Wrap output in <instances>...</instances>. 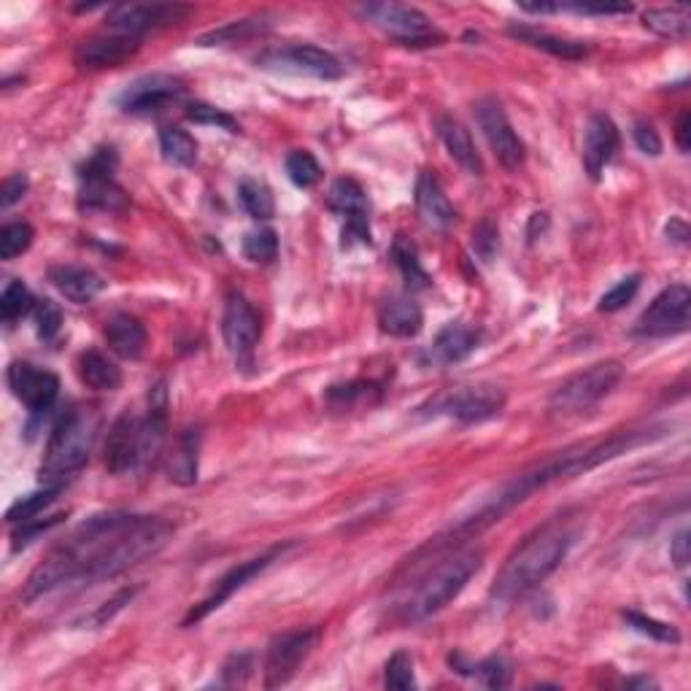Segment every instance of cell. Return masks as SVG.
Returning a JSON list of instances; mask_svg holds the SVG:
<instances>
[{
    "mask_svg": "<svg viewBox=\"0 0 691 691\" xmlns=\"http://www.w3.org/2000/svg\"><path fill=\"white\" fill-rule=\"evenodd\" d=\"M689 530H681L676 535V541L670 543V556L676 562V567H687L691 559V541H689Z\"/></svg>",
    "mask_w": 691,
    "mask_h": 691,
    "instance_id": "6f0895ef",
    "label": "cell"
},
{
    "mask_svg": "<svg viewBox=\"0 0 691 691\" xmlns=\"http://www.w3.org/2000/svg\"><path fill=\"white\" fill-rule=\"evenodd\" d=\"M691 311V292L687 284H673L662 289L654 300L649 303L643 313L634 322L632 333L638 338H667L678 335L689 328Z\"/></svg>",
    "mask_w": 691,
    "mask_h": 691,
    "instance_id": "30bf717a",
    "label": "cell"
},
{
    "mask_svg": "<svg viewBox=\"0 0 691 691\" xmlns=\"http://www.w3.org/2000/svg\"><path fill=\"white\" fill-rule=\"evenodd\" d=\"M632 138L638 144V149L649 157H659L662 155V138L659 131L654 127V122L649 120H634L632 125Z\"/></svg>",
    "mask_w": 691,
    "mask_h": 691,
    "instance_id": "f5cc1de1",
    "label": "cell"
},
{
    "mask_svg": "<svg viewBox=\"0 0 691 691\" xmlns=\"http://www.w3.org/2000/svg\"><path fill=\"white\" fill-rule=\"evenodd\" d=\"M317 629H292L271 640L266 654V687L279 689L297 676L303 662L311 656L317 645Z\"/></svg>",
    "mask_w": 691,
    "mask_h": 691,
    "instance_id": "4fadbf2b",
    "label": "cell"
},
{
    "mask_svg": "<svg viewBox=\"0 0 691 691\" xmlns=\"http://www.w3.org/2000/svg\"><path fill=\"white\" fill-rule=\"evenodd\" d=\"M60 489L63 486H44L41 492H33V494H27V497L16 499V503L9 508V514H5L9 525H22V521L38 519V516H41L44 510H47L49 505L58 499Z\"/></svg>",
    "mask_w": 691,
    "mask_h": 691,
    "instance_id": "f35d334b",
    "label": "cell"
},
{
    "mask_svg": "<svg viewBox=\"0 0 691 691\" xmlns=\"http://www.w3.org/2000/svg\"><path fill=\"white\" fill-rule=\"evenodd\" d=\"M222 338L238 365H249L255 359V348L262 338V322L260 313L240 292H230L224 300Z\"/></svg>",
    "mask_w": 691,
    "mask_h": 691,
    "instance_id": "8fae6325",
    "label": "cell"
},
{
    "mask_svg": "<svg viewBox=\"0 0 691 691\" xmlns=\"http://www.w3.org/2000/svg\"><path fill=\"white\" fill-rule=\"evenodd\" d=\"M224 676V683H230V687H235V683H244L246 678L251 676V654H233L227 659V665H224L222 670Z\"/></svg>",
    "mask_w": 691,
    "mask_h": 691,
    "instance_id": "11a10c76",
    "label": "cell"
},
{
    "mask_svg": "<svg viewBox=\"0 0 691 691\" xmlns=\"http://www.w3.org/2000/svg\"><path fill=\"white\" fill-rule=\"evenodd\" d=\"M36 308V297L30 295V289H27L22 281H9L3 289V295H0V317H3L5 324H14L16 319L27 317V313Z\"/></svg>",
    "mask_w": 691,
    "mask_h": 691,
    "instance_id": "ab89813d",
    "label": "cell"
},
{
    "mask_svg": "<svg viewBox=\"0 0 691 691\" xmlns=\"http://www.w3.org/2000/svg\"><path fill=\"white\" fill-rule=\"evenodd\" d=\"M452 667L462 676L479 678V683H484L486 689H505L510 683V665L503 656H489V659L479 662V665H462L459 654H452Z\"/></svg>",
    "mask_w": 691,
    "mask_h": 691,
    "instance_id": "d590c367",
    "label": "cell"
},
{
    "mask_svg": "<svg viewBox=\"0 0 691 691\" xmlns=\"http://www.w3.org/2000/svg\"><path fill=\"white\" fill-rule=\"evenodd\" d=\"M505 392L494 384H470L446 390L430 403V414L448 416L462 424H479L503 414Z\"/></svg>",
    "mask_w": 691,
    "mask_h": 691,
    "instance_id": "9c48e42d",
    "label": "cell"
},
{
    "mask_svg": "<svg viewBox=\"0 0 691 691\" xmlns=\"http://www.w3.org/2000/svg\"><path fill=\"white\" fill-rule=\"evenodd\" d=\"M27 187H30V182H27L25 173H14V176L5 178L3 189H0V208L9 211L11 206L20 203V200L27 195Z\"/></svg>",
    "mask_w": 691,
    "mask_h": 691,
    "instance_id": "db71d44e",
    "label": "cell"
},
{
    "mask_svg": "<svg viewBox=\"0 0 691 691\" xmlns=\"http://www.w3.org/2000/svg\"><path fill=\"white\" fill-rule=\"evenodd\" d=\"M330 208L338 217L346 219L344 224V249H351V244H370V203L365 189L354 178H338L330 187Z\"/></svg>",
    "mask_w": 691,
    "mask_h": 691,
    "instance_id": "e0dca14e",
    "label": "cell"
},
{
    "mask_svg": "<svg viewBox=\"0 0 691 691\" xmlns=\"http://www.w3.org/2000/svg\"><path fill=\"white\" fill-rule=\"evenodd\" d=\"M473 249L484 262H492L499 251V227L492 217H484L473 227Z\"/></svg>",
    "mask_w": 691,
    "mask_h": 691,
    "instance_id": "681fc988",
    "label": "cell"
},
{
    "mask_svg": "<svg viewBox=\"0 0 691 691\" xmlns=\"http://www.w3.org/2000/svg\"><path fill=\"white\" fill-rule=\"evenodd\" d=\"M187 14V5H114V9L106 14V25H109V30L144 41V36L149 30L176 25V22H182Z\"/></svg>",
    "mask_w": 691,
    "mask_h": 691,
    "instance_id": "2e32d148",
    "label": "cell"
},
{
    "mask_svg": "<svg viewBox=\"0 0 691 691\" xmlns=\"http://www.w3.org/2000/svg\"><path fill=\"white\" fill-rule=\"evenodd\" d=\"M481 565H484V552L481 548H462V552L446 556L403 600L400 619L408 624H419L430 619V616L441 614L452 600H457L462 594V589L481 570Z\"/></svg>",
    "mask_w": 691,
    "mask_h": 691,
    "instance_id": "5b68a950",
    "label": "cell"
},
{
    "mask_svg": "<svg viewBox=\"0 0 691 691\" xmlns=\"http://www.w3.org/2000/svg\"><path fill=\"white\" fill-rule=\"evenodd\" d=\"M257 69L273 73H289V76H311L322 82H333L346 73L344 63L333 52L313 44H286L279 49H266L257 54Z\"/></svg>",
    "mask_w": 691,
    "mask_h": 691,
    "instance_id": "ba28073f",
    "label": "cell"
},
{
    "mask_svg": "<svg viewBox=\"0 0 691 691\" xmlns=\"http://www.w3.org/2000/svg\"><path fill=\"white\" fill-rule=\"evenodd\" d=\"M476 348H479V330L465 322H448L432 341L430 357L437 365H454L468 359Z\"/></svg>",
    "mask_w": 691,
    "mask_h": 691,
    "instance_id": "484cf974",
    "label": "cell"
},
{
    "mask_svg": "<svg viewBox=\"0 0 691 691\" xmlns=\"http://www.w3.org/2000/svg\"><path fill=\"white\" fill-rule=\"evenodd\" d=\"M5 379H9V386L16 400L30 414H47L60 395L58 375L33 362H11Z\"/></svg>",
    "mask_w": 691,
    "mask_h": 691,
    "instance_id": "9a60e30c",
    "label": "cell"
},
{
    "mask_svg": "<svg viewBox=\"0 0 691 691\" xmlns=\"http://www.w3.org/2000/svg\"><path fill=\"white\" fill-rule=\"evenodd\" d=\"M268 27H271V22L266 20V16H251V20H235L230 22V25L219 27V30H211L206 33L203 38H200V47H222V44H238V41H246V38L251 36H260V33H266Z\"/></svg>",
    "mask_w": 691,
    "mask_h": 691,
    "instance_id": "8d00e7d4",
    "label": "cell"
},
{
    "mask_svg": "<svg viewBox=\"0 0 691 691\" xmlns=\"http://www.w3.org/2000/svg\"><path fill=\"white\" fill-rule=\"evenodd\" d=\"M106 344L122 359H138L146 348V330L131 313H116L106 322Z\"/></svg>",
    "mask_w": 691,
    "mask_h": 691,
    "instance_id": "f1b7e54d",
    "label": "cell"
},
{
    "mask_svg": "<svg viewBox=\"0 0 691 691\" xmlns=\"http://www.w3.org/2000/svg\"><path fill=\"white\" fill-rule=\"evenodd\" d=\"M359 14L403 47H437V44H443V33H437L430 16L414 9V5L368 3L359 5Z\"/></svg>",
    "mask_w": 691,
    "mask_h": 691,
    "instance_id": "52a82bcc",
    "label": "cell"
},
{
    "mask_svg": "<svg viewBox=\"0 0 691 691\" xmlns=\"http://www.w3.org/2000/svg\"><path fill=\"white\" fill-rule=\"evenodd\" d=\"M381 384L375 381H348V384H335L330 386L324 403L333 414H348L359 411V408H373L381 403Z\"/></svg>",
    "mask_w": 691,
    "mask_h": 691,
    "instance_id": "4dcf8cb0",
    "label": "cell"
},
{
    "mask_svg": "<svg viewBox=\"0 0 691 691\" xmlns=\"http://www.w3.org/2000/svg\"><path fill=\"white\" fill-rule=\"evenodd\" d=\"M621 619L627 621L629 627L634 629V632L649 634V638L656 640V643H667V645L681 643V632H678V629L673 627V624L656 621V619H651V616L638 614V610H624Z\"/></svg>",
    "mask_w": 691,
    "mask_h": 691,
    "instance_id": "7bdbcfd3",
    "label": "cell"
},
{
    "mask_svg": "<svg viewBox=\"0 0 691 691\" xmlns=\"http://www.w3.org/2000/svg\"><path fill=\"white\" fill-rule=\"evenodd\" d=\"M621 375L624 368L616 359L589 365L587 370L570 375V379L556 386L552 400H548V408L556 416H576L589 411V408L597 406L600 400H605L619 386Z\"/></svg>",
    "mask_w": 691,
    "mask_h": 691,
    "instance_id": "8992f818",
    "label": "cell"
},
{
    "mask_svg": "<svg viewBox=\"0 0 691 691\" xmlns=\"http://www.w3.org/2000/svg\"><path fill=\"white\" fill-rule=\"evenodd\" d=\"M384 683H386V689H397V691L416 689L414 659L406 654V651H397V654L390 656V662H386Z\"/></svg>",
    "mask_w": 691,
    "mask_h": 691,
    "instance_id": "f6af8a7d",
    "label": "cell"
},
{
    "mask_svg": "<svg viewBox=\"0 0 691 691\" xmlns=\"http://www.w3.org/2000/svg\"><path fill=\"white\" fill-rule=\"evenodd\" d=\"M476 120H479V127L484 131V136L489 140V146H492L494 157L499 160V165H503L505 171H519L527 160L525 140L516 136L503 103L494 98L479 100V106H476Z\"/></svg>",
    "mask_w": 691,
    "mask_h": 691,
    "instance_id": "5bb4252c",
    "label": "cell"
},
{
    "mask_svg": "<svg viewBox=\"0 0 691 691\" xmlns=\"http://www.w3.org/2000/svg\"><path fill=\"white\" fill-rule=\"evenodd\" d=\"M619 127L610 116L605 114H592L587 122V131H583V171L592 182H600L605 173V168L610 165V160L619 151Z\"/></svg>",
    "mask_w": 691,
    "mask_h": 691,
    "instance_id": "44dd1931",
    "label": "cell"
},
{
    "mask_svg": "<svg viewBox=\"0 0 691 691\" xmlns=\"http://www.w3.org/2000/svg\"><path fill=\"white\" fill-rule=\"evenodd\" d=\"M49 281H52L54 289H58L65 300L78 303V306L92 303L95 297L103 292V279L82 266H54L52 271H49Z\"/></svg>",
    "mask_w": 691,
    "mask_h": 691,
    "instance_id": "4316f807",
    "label": "cell"
},
{
    "mask_svg": "<svg viewBox=\"0 0 691 691\" xmlns=\"http://www.w3.org/2000/svg\"><path fill=\"white\" fill-rule=\"evenodd\" d=\"M435 127L443 146H446L448 157H452L465 173H470V176H484V160H481L479 149H476V140L470 136L468 127L459 120H454V116H437Z\"/></svg>",
    "mask_w": 691,
    "mask_h": 691,
    "instance_id": "603a6c76",
    "label": "cell"
},
{
    "mask_svg": "<svg viewBox=\"0 0 691 691\" xmlns=\"http://www.w3.org/2000/svg\"><path fill=\"white\" fill-rule=\"evenodd\" d=\"M392 260H395V266L400 268L403 281H406L408 289L419 292L430 286V273L421 268L419 251H416V246L406 238V235H397L395 244H392Z\"/></svg>",
    "mask_w": 691,
    "mask_h": 691,
    "instance_id": "836d02e7",
    "label": "cell"
},
{
    "mask_svg": "<svg viewBox=\"0 0 691 691\" xmlns=\"http://www.w3.org/2000/svg\"><path fill=\"white\" fill-rule=\"evenodd\" d=\"M133 594H136V592H133V589H125V592L116 594V597L111 600V603L100 605L98 614L92 616V624H106V621H111V616H114L116 610H122V608H125V603H131Z\"/></svg>",
    "mask_w": 691,
    "mask_h": 691,
    "instance_id": "9f6ffc18",
    "label": "cell"
},
{
    "mask_svg": "<svg viewBox=\"0 0 691 691\" xmlns=\"http://www.w3.org/2000/svg\"><path fill=\"white\" fill-rule=\"evenodd\" d=\"M184 98V84L168 73L140 76L120 95V109L125 114H157Z\"/></svg>",
    "mask_w": 691,
    "mask_h": 691,
    "instance_id": "ac0fdd59",
    "label": "cell"
},
{
    "mask_svg": "<svg viewBox=\"0 0 691 691\" xmlns=\"http://www.w3.org/2000/svg\"><path fill=\"white\" fill-rule=\"evenodd\" d=\"M238 203L257 222H266L276 213V200H273V193L260 182H244L238 187Z\"/></svg>",
    "mask_w": 691,
    "mask_h": 691,
    "instance_id": "74e56055",
    "label": "cell"
},
{
    "mask_svg": "<svg viewBox=\"0 0 691 691\" xmlns=\"http://www.w3.org/2000/svg\"><path fill=\"white\" fill-rule=\"evenodd\" d=\"M171 532L173 527L160 516L125 510L92 516L44 556L22 589V603L30 605L63 589H84L122 576L160 552Z\"/></svg>",
    "mask_w": 691,
    "mask_h": 691,
    "instance_id": "6da1fadb",
    "label": "cell"
},
{
    "mask_svg": "<svg viewBox=\"0 0 691 691\" xmlns=\"http://www.w3.org/2000/svg\"><path fill=\"white\" fill-rule=\"evenodd\" d=\"M643 25L656 36L683 41V38H689L691 30V11L678 9V5H673V9H649L643 14Z\"/></svg>",
    "mask_w": 691,
    "mask_h": 691,
    "instance_id": "d6a6232c",
    "label": "cell"
},
{
    "mask_svg": "<svg viewBox=\"0 0 691 691\" xmlns=\"http://www.w3.org/2000/svg\"><path fill=\"white\" fill-rule=\"evenodd\" d=\"M667 235H670L673 240H678V244H687L689 238L687 222H683V219H673V222L667 224Z\"/></svg>",
    "mask_w": 691,
    "mask_h": 691,
    "instance_id": "91938a15",
    "label": "cell"
},
{
    "mask_svg": "<svg viewBox=\"0 0 691 691\" xmlns=\"http://www.w3.org/2000/svg\"><path fill=\"white\" fill-rule=\"evenodd\" d=\"M140 49V38L122 36V33H100V36L84 38L76 47V60L78 69L87 71H103V69H116V65L127 63Z\"/></svg>",
    "mask_w": 691,
    "mask_h": 691,
    "instance_id": "ffe728a7",
    "label": "cell"
},
{
    "mask_svg": "<svg viewBox=\"0 0 691 691\" xmlns=\"http://www.w3.org/2000/svg\"><path fill=\"white\" fill-rule=\"evenodd\" d=\"M656 432L654 430H629V432H616L608 441H597V443H581V446H572L567 452L554 454V457L543 459L535 468L525 470L516 479H510L508 484H503L492 497L476 510L473 516H468L465 521H459L448 535L435 538V543L424 548V552H443V548H454V543H462L468 538L481 535V532L489 530L492 525L503 521L505 514L521 505L525 499H530L532 494L541 492V489L556 484V481H567L576 479V476L589 473V470L600 468L608 459H616L619 454L629 452V448L640 446L645 441H654Z\"/></svg>",
    "mask_w": 691,
    "mask_h": 691,
    "instance_id": "7a4b0ae2",
    "label": "cell"
},
{
    "mask_svg": "<svg viewBox=\"0 0 691 691\" xmlns=\"http://www.w3.org/2000/svg\"><path fill=\"white\" fill-rule=\"evenodd\" d=\"M689 133H691V114L687 109L678 114V122H676V140H678V149L681 151H689Z\"/></svg>",
    "mask_w": 691,
    "mask_h": 691,
    "instance_id": "680465c9",
    "label": "cell"
},
{
    "mask_svg": "<svg viewBox=\"0 0 691 691\" xmlns=\"http://www.w3.org/2000/svg\"><path fill=\"white\" fill-rule=\"evenodd\" d=\"M76 373L78 381L95 392H114L122 386L120 365L106 357L103 351H95V348L78 354Z\"/></svg>",
    "mask_w": 691,
    "mask_h": 691,
    "instance_id": "83f0119b",
    "label": "cell"
},
{
    "mask_svg": "<svg viewBox=\"0 0 691 691\" xmlns=\"http://www.w3.org/2000/svg\"><path fill=\"white\" fill-rule=\"evenodd\" d=\"M33 317H36L38 338L47 341V344H52V341L60 335V330H63V311H60L58 303L36 300Z\"/></svg>",
    "mask_w": 691,
    "mask_h": 691,
    "instance_id": "bcb514c9",
    "label": "cell"
},
{
    "mask_svg": "<svg viewBox=\"0 0 691 691\" xmlns=\"http://www.w3.org/2000/svg\"><path fill=\"white\" fill-rule=\"evenodd\" d=\"M116 168H120V155H116L114 146H100L89 155V160H84L78 165V178L87 176H114Z\"/></svg>",
    "mask_w": 691,
    "mask_h": 691,
    "instance_id": "7dc6e473",
    "label": "cell"
},
{
    "mask_svg": "<svg viewBox=\"0 0 691 691\" xmlns=\"http://www.w3.org/2000/svg\"><path fill=\"white\" fill-rule=\"evenodd\" d=\"M140 435H144V419L136 414H122L111 424L106 437V470L111 476H122L127 470H136L140 465Z\"/></svg>",
    "mask_w": 691,
    "mask_h": 691,
    "instance_id": "d6986e66",
    "label": "cell"
},
{
    "mask_svg": "<svg viewBox=\"0 0 691 691\" xmlns=\"http://www.w3.org/2000/svg\"><path fill=\"white\" fill-rule=\"evenodd\" d=\"M638 289H640V273H632V276H627V279H621L619 284L614 286V289H608L605 292L603 297H600V311L603 313H616V311H621L624 306H627V303H632L634 300V295H638Z\"/></svg>",
    "mask_w": 691,
    "mask_h": 691,
    "instance_id": "c3c4849f",
    "label": "cell"
},
{
    "mask_svg": "<svg viewBox=\"0 0 691 691\" xmlns=\"http://www.w3.org/2000/svg\"><path fill=\"white\" fill-rule=\"evenodd\" d=\"M284 165H286V176H289L292 184L300 189L313 187V184L322 178V165H319L317 157H313L311 151H306V149L289 151L284 160Z\"/></svg>",
    "mask_w": 691,
    "mask_h": 691,
    "instance_id": "60d3db41",
    "label": "cell"
},
{
    "mask_svg": "<svg viewBox=\"0 0 691 691\" xmlns=\"http://www.w3.org/2000/svg\"><path fill=\"white\" fill-rule=\"evenodd\" d=\"M98 430L100 416L89 406H71L60 416L49 432L41 468H38L41 484L63 486L73 473H78L92 454Z\"/></svg>",
    "mask_w": 691,
    "mask_h": 691,
    "instance_id": "277c9868",
    "label": "cell"
},
{
    "mask_svg": "<svg viewBox=\"0 0 691 691\" xmlns=\"http://www.w3.org/2000/svg\"><path fill=\"white\" fill-rule=\"evenodd\" d=\"M33 238H36V230L27 222H9L0 230V260H14L22 251L30 249Z\"/></svg>",
    "mask_w": 691,
    "mask_h": 691,
    "instance_id": "ee69618b",
    "label": "cell"
},
{
    "mask_svg": "<svg viewBox=\"0 0 691 691\" xmlns=\"http://www.w3.org/2000/svg\"><path fill=\"white\" fill-rule=\"evenodd\" d=\"M292 546H295V543H281V546L268 548L266 554L255 556V559L240 562V565H235L233 570L224 572V576L217 581V587H213V592L208 594L203 603H198L193 610H189L187 619H184V627H189V624L203 621L206 616L213 614V610L222 608V605L227 603V600L233 597L235 592H240V589H244L246 583L251 581V578H257V576H260V572H266L268 567H271L276 559H281V556L289 552Z\"/></svg>",
    "mask_w": 691,
    "mask_h": 691,
    "instance_id": "7c38bea8",
    "label": "cell"
},
{
    "mask_svg": "<svg viewBox=\"0 0 691 691\" xmlns=\"http://www.w3.org/2000/svg\"><path fill=\"white\" fill-rule=\"evenodd\" d=\"M508 33L514 38H519V41L530 44V47H535V49H543V52L554 54V58H562V60H581L589 54L587 44L552 36V33H546V30H538V27H527V25L516 27L514 25Z\"/></svg>",
    "mask_w": 691,
    "mask_h": 691,
    "instance_id": "1f68e13d",
    "label": "cell"
},
{
    "mask_svg": "<svg viewBox=\"0 0 691 691\" xmlns=\"http://www.w3.org/2000/svg\"><path fill=\"white\" fill-rule=\"evenodd\" d=\"M244 257L249 262H257V266H268L279 257V235L276 230L271 227H260L246 233L244 238Z\"/></svg>",
    "mask_w": 691,
    "mask_h": 691,
    "instance_id": "b9f144b4",
    "label": "cell"
},
{
    "mask_svg": "<svg viewBox=\"0 0 691 691\" xmlns=\"http://www.w3.org/2000/svg\"><path fill=\"white\" fill-rule=\"evenodd\" d=\"M60 519H63V516H49V519H41V516H38V519L22 521L20 530L14 532V543H11V548H14V552H20V548H25L27 543L36 541L41 532L52 530L54 525H60Z\"/></svg>",
    "mask_w": 691,
    "mask_h": 691,
    "instance_id": "816d5d0a",
    "label": "cell"
},
{
    "mask_svg": "<svg viewBox=\"0 0 691 691\" xmlns=\"http://www.w3.org/2000/svg\"><path fill=\"white\" fill-rule=\"evenodd\" d=\"M187 116L193 122H198V125H213V127H224L227 133H238V122H235L230 114H224V111L213 109V106H206V103L189 106Z\"/></svg>",
    "mask_w": 691,
    "mask_h": 691,
    "instance_id": "f907efd6",
    "label": "cell"
},
{
    "mask_svg": "<svg viewBox=\"0 0 691 691\" xmlns=\"http://www.w3.org/2000/svg\"><path fill=\"white\" fill-rule=\"evenodd\" d=\"M160 151L168 162L178 168H193L198 162V140L182 127H162Z\"/></svg>",
    "mask_w": 691,
    "mask_h": 691,
    "instance_id": "e575fe53",
    "label": "cell"
},
{
    "mask_svg": "<svg viewBox=\"0 0 691 691\" xmlns=\"http://www.w3.org/2000/svg\"><path fill=\"white\" fill-rule=\"evenodd\" d=\"M379 324L392 338H414L424 328V311L414 297L395 295L381 303Z\"/></svg>",
    "mask_w": 691,
    "mask_h": 691,
    "instance_id": "cb8c5ba5",
    "label": "cell"
},
{
    "mask_svg": "<svg viewBox=\"0 0 691 691\" xmlns=\"http://www.w3.org/2000/svg\"><path fill=\"white\" fill-rule=\"evenodd\" d=\"M200 427H189L182 432L176 448L168 457V479L178 486H193L198 481V459H200Z\"/></svg>",
    "mask_w": 691,
    "mask_h": 691,
    "instance_id": "f546056e",
    "label": "cell"
},
{
    "mask_svg": "<svg viewBox=\"0 0 691 691\" xmlns=\"http://www.w3.org/2000/svg\"><path fill=\"white\" fill-rule=\"evenodd\" d=\"M78 211L84 213H120L127 208L125 189L116 184L114 176H87L78 178Z\"/></svg>",
    "mask_w": 691,
    "mask_h": 691,
    "instance_id": "d4e9b609",
    "label": "cell"
},
{
    "mask_svg": "<svg viewBox=\"0 0 691 691\" xmlns=\"http://www.w3.org/2000/svg\"><path fill=\"white\" fill-rule=\"evenodd\" d=\"M581 535V521L576 516L565 514L538 527L532 535H527L514 554L505 559L503 570L497 572L492 583V600L499 605H510L541 587L556 567L565 562L570 548Z\"/></svg>",
    "mask_w": 691,
    "mask_h": 691,
    "instance_id": "3957f363",
    "label": "cell"
},
{
    "mask_svg": "<svg viewBox=\"0 0 691 691\" xmlns=\"http://www.w3.org/2000/svg\"><path fill=\"white\" fill-rule=\"evenodd\" d=\"M416 211H419L421 222L432 230H452L457 222V211H454L452 200L443 193V187L437 184V178L432 173H419L414 189Z\"/></svg>",
    "mask_w": 691,
    "mask_h": 691,
    "instance_id": "7402d4cb",
    "label": "cell"
}]
</instances>
